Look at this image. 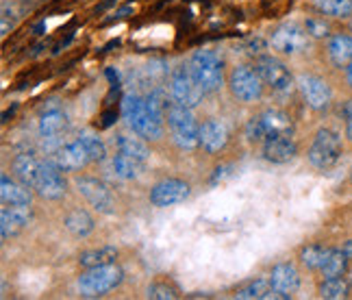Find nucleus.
<instances>
[{"mask_svg":"<svg viewBox=\"0 0 352 300\" xmlns=\"http://www.w3.org/2000/svg\"><path fill=\"white\" fill-rule=\"evenodd\" d=\"M344 118H346V138L352 142V100L344 105Z\"/></svg>","mask_w":352,"mask_h":300,"instance_id":"e433bc0d","label":"nucleus"},{"mask_svg":"<svg viewBox=\"0 0 352 300\" xmlns=\"http://www.w3.org/2000/svg\"><path fill=\"white\" fill-rule=\"evenodd\" d=\"M192 194V187L189 183L181 179H164L153 185L151 189V202L155 207H172V204H181Z\"/></svg>","mask_w":352,"mask_h":300,"instance_id":"4468645a","label":"nucleus"},{"mask_svg":"<svg viewBox=\"0 0 352 300\" xmlns=\"http://www.w3.org/2000/svg\"><path fill=\"white\" fill-rule=\"evenodd\" d=\"M122 118L126 120V125L135 135H140L142 140H159L164 135V118L159 111L148 105L146 98L138 94H126L122 98Z\"/></svg>","mask_w":352,"mask_h":300,"instance_id":"f257e3e1","label":"nucleus"},{"mask_svg":"<svg viewBox=\"0 0 352 300\" xmlns=\"http://www.w3.org/2000/svg\"><path fill=\"white\" fill-rule=\"evenodd\" d=\"M78 140L83 142V146L87 148V153L91 157V161H102L107 157V146L102 144L100 138H96V135L91 133H80Z\"/></svg>","mask_w":352,"mask_h":300,"instance_id":"473e14b6","label":"nucleus"},{"mask_svg":"<svg viewBox=\"0 0 352 300\" xmlns=\"http://www.w3.org/2000/svg\"><path fill=\"white\" fill-rule=\"evenodd\" d=\"M146 296L153 298V300H174V298H179L176 290L172 288V285H168V283H153V285H148Z\"/></svg>","mask_w":352,"mask_h":300,"instance_id":"f704fd0d","label":"nucleus"},{"mask_svg":"<svg viewBox=\"0 0 352 300\" xmlns=\"http://www.w3.org/2000/svg\"><path fill=\"white\" fill-rule=\"evenodd\" d=\"M116 146H118V153H124L133 159L142 161L144 166H148L151 161V148H148L140 138H131V135H118L116 138Z\"/></svg>","mask_w":352,"mask_h":300,"instance_id":"b1692460","label":"nucleus"},{"mask_svg":"<svg viewBox=\"0 0 352 300\" xmlns=\"http://www.w3.org/2000/svg\"><path fill=\"white\" fill-rule=\"evenodd\" d=\"M37 129L42 138H59V135L67 129V116L61 107H48L39 114Z\"/></svg>","mask_w":352,"mask_h":300,"instance_id":"aec40b11","label":"nucleus"},{"mask_svg":"<svg viewBox=\"0 0 352 300\" xmlns=\"http://www.w3.org/2000/svg\"><path fill=\"white\" fill-rule=\"evenodd\" d=\"M0 200L3 204H31V187H26L22 181H13L9 176L0 179Z\"/></svg>","mask_w":352,"mask_h":300,"instance_id":"412c9836","label":"nucleus"},{"mask_svg":"<svg viewBox=\"0 0 352 300\" xmlns=\"http://www.w3.org/2000/svg\"><path fill=\"white\" fill-rule=\"evenodd\" d=\"M263 78L252 65H237L228 76L231 94L241 103H256L263 96Z\"/></svg>","mask_w":352,"mask_h":300,"instance_id":"0eeeda50","label":"nucleus"},{"mask_svg":"<svg viewBox=\"0 0 352 300\" xmlns=\"http://www.w3.org/2000/svg\"><path fill=\"white\" fill-rule=\"evenodd\" d=\"M314 7L322 16H331V18L352 16V0H314Z\"/></svg>","mask_w":352,"mask_h":300,"instance_id":"7c9ffc66","label":"nucleus"},{"mask_svg":"<svg viewBox=\"0 0 352 300\" xmlns=\"http://www.w3.org/2000/svg\"><path fill=\"white\" fill-rule=\"evenodd\" d=\"M67 233L78 237V239H85L94 233V226H96V222H94V217L85 211V209H74L65 215L63 220Z\"/></svg>","mask_w":352,"mask_h":300,"instance_id":"4be33fe9","label":"nucleus"},{"mask_svg":"<svg viewBox=\"0 0 352 300\" xmlns=\"http://www.w3.org/2000/svg\"><path fill=\"white\" fill-rule=\"evenodd\" d=\"M270 285L283 300H287L300 288V275H298L294 264H278L270 275Z\"/></svg>","mask_w":352,"mask_h":300,"instance_id":"f3484780","label":"nucleus"},{"mask_svg":"<svg viewBox=\"0 0 352 300\" xmlns=\"http://www.w3.org/2000/svg\"><path fill=\"white\" fill-rule=\"evenodd\" d=\"M31 217V204H3V209H0V235H3V242L18 237L29 226Z\"/></svg>","mask_w":352,"mask_h":300,"instance_id":"ddd939ff","label":"nucleus"},{"mask_svg":"<svg viewBox=\"0 0 352 300\" xmlns=\"http://www.w3.org/2000/svg\"><path fill=\"white\" fill-rule=\"evenodd\" d=\"M267 135H274V133H292V120L280 111V109H265V111L259 114Z\"/></svg>","mask_w":352,"mask_h":300,"instance_id":"cd10ccee","label":"nucleus"},{"mask_svg":"<svg viewBox=\"0 0 352 300\" xmlns=\"http://www.w3.org/2000/svg\"><path fill=\"white\" fill-rule=\"evenodd\" d=\"M228 170H231V166H222V168H218V170H215L213 179H211V185H215V183H218V181H222L224 176L228 174Z\"/></svg>","mask_w":352,"mask_h":300,"instance_id":"4c0bfd02","label":"nucleus"},{"mask_svg":"<svg viewBox=\"0 0 352 300\" xmlns=\"http://www.w3.org/2000/svg\"><path fill=\"white\" fill-rule=\"evenodd\" d=\"M228 144V129L224 122L220 120H207L200 125V148L205 150V153L209 155H215L220 153V150H224Z\"/></svg>","mask_w":352,"mask_h":300,"instance_id":"a211bd4d","label":"nucleus"},{"mask_svg":"<svg viewBox=\"0 0 352 300\" xmlns=\"http://www.w3.org/2000/svg\"><path fill=\"white\" fill-rule=\"evenodd\" d=\"M65 189H67V183L63 179L61 170L52 161L46 159L42 166V172H39L35 192L46 200H61L65 196Z\"/></svg>","mask_w":352,"mask_h":300,"instance_id":"2eb2a0df","label":"nucleus"},{"mask_svg":"<svg viewBox=\"0 0 352 300\" xmlns=\"http://www.w3.org/2000/svg\"><path fill=\"white\" fill-rule=\"evenodd\" d=\"M348 264H350V259L346 257V253L342 248H331L327 261H324V266H322L320 272H322L324 279L344 277L346 272H348Z\"/></svg>","mask_w":352,"mask_h":300,"instance_id":"a878e982","label":"nucleus"},{"mask_svg":"<svg viewBox=\"0 0 352 300\" xmlns=\"http://www.w3.org/2000/svg\"><path fill=\"white\" fill-rule=\"evenodd\" d=\"M272 292V285H270V277H261V279H254L246 285H241L237 290L235 298L239 300H265L267 294Z\"/></svg>","mask_w":352,"mask_h":300,"instance_id":"c756f323","label":"nucleus"},{"mask_svg":"<svg viewBox=\"0 0 352 300\" xmlns=\"http://www.w3.org/2000/svg\"><path fill=\"white\" fill-rule=\"evenodd\" d=\"M116 257H118L116 246H102V248H94V250L80 253L78 264L83 268H96V266H104V264H113Z\"/></svg>","mask_w":352,"mask_h":300,"instance_id":"bb28decb","label":"nucleus"},{"mask_svg":"<svg viewBox=\"0 0 352 300\" xmlns=\"http://www.w3.org/2000/svg\"><path fill=\"white\" fill-rule=\"evenodd\" d=\"M205 89L198 85V81L194 78L189 65H179L174 67L170 74V98L174 105H181L187 109H194L200 105Z\"/></svg>","mask_w":352,"mask_h":300,"instance_id":"39448f33","label":"nucleus"},{"mask_svg":"<svg viewBox=\"0 0 352 300\" xmlns=\"http://www.w3.org/2000/svg\"><path fill=\"white\" fill-rule=\"evenodd\" d=\"M346 78H348V85L352 87V61L346 65Z\"/></svg>","mask_w":352,"mask_h":300,"instance_id":"a19ab883","label":"nucleus"},{"mask_svg":"<svg viewBox=\"0 0 352 300\" xmlns=\"http://www.w3.org/2000/svg\"><path fill=\"white\" fill-rule=\"evenodd\" d=\"M342 157V138L331 129H320L309 148V161L318 170H331Z\"/></svg>","mask_w":352,"mask_h":300,"instance_id":"423d86ee","label":"nucleus"},{"mask_svg":"<svg viewBox=\"0 0 352 300\" xmlns=\"http://www.w3.org/2000/svg\"><path fill=\"white\" fill-rule=\"evenodd\" d=\"M342 250L346 253V257H348L350 261H352V239H348V242L344 244V246H342Z\"/></svg>","mask_w":352,"mask_h":300,"instance_id":"ea45409f","label":"nucleus"},{"mask_svg":"<svg viewBox=\"0 0 352 300\" xmlns=\"http://www.w3.org/2000/svg\"><path fill=\"white\" fill-rule=\"evenodd\" d=\"M329 57L337 67H346L352 61V35H333L329 39Z\"/></svg>","mask_w":352,"mask_h":300,"instance_id":"5701e85b","label":"nucleus"},{"mask_svg":"<svg viewBox=\"0 0 352 300\" xmlns=\"http://www.w3.org/2000/svg\"><path fill=\"white\" fill-rule=\"evenodd\" d=\"M350 294V285L344 277H333V279H324L320 283V296L327 300H344Z\"/></svg>","mask_w":352,"mask_h":300,"instance_id":"2f4dec72","label":"nucleus"},{"mask_svg":"<svg viewBox=\"0 0 352 300\" xmlns=\"http://www.w3.org/2000/svg\"><path fill=\"white\" fill-rule=\"evenodd\" d=\"M76 189H78V194L83 196L98 213H111L113 211L116 200H113L109 185H107L104 181L94 179V176H78Z\"/></svg>","mask_w":352,"mask_h":300,"instance_id":"9d476101","label":"nucleus"},{"mask_svg":"<svg viewBox=\"0 0 352 300\" xmlns=\"http://www.w3.org/2000/svg\"><path fill=\"white\" fill-rule=\"evenodd\" d=\"M42 166H44L42 159H37L31 153H22V155H18L16 159H13L11 170H13V174H16L18 181H22L26 187L35 189L37 179H39V172H42Z\"/></svg>","mask_w":352,"mask_h":300,"instance_id":"6ab92c4d","label":"nucleus"},{"mask_svg":"<svg viewBox=\"0 0 352 300\" xmlns=\"http://www.w3.org/2000/svg\"><path fill=\"white\" fill-rule=\"evenodd\" d=\"M350 29H352V22H350Z\"/></svg>","mask_w":352,"mask_h":300,"instance_id":"37998d69","label":"nucleus"},{"mask_svg":"<svg viewBox=\"0 0 352 300\" xmlns=\"http://www.w3.org/2000/svg\"><path fill=\"white\" fill-rule=\"evenodd\" d=\"M166 120L172 133V142L181 150H196L200 146V127L192 114V109L172 103V107L166 114Z\"/></svg>","mask_w":352,"mask_h":300,"instance_id":"7ed1b4c3","label":"nucleus"},{"mask_svg":"<svg viewBox=\"0 0 352 300\" xmlns=\"http://www.w3.org/2000/svg\"><path fill=\"white\" fill-rule=\"evenodd\" d=\"M350 183H352V168H350Z\"/></svg>","mask_w":352,"mask_h":300,"instance_id":"79ce46f5","label":"nucleus"},{"mask_svg":"<svg viewBox=\"0 0 352 300\" xmlns=\"http://www.w3.org/2000/svg\"><path fill=\"white\" fill-rule=\"evenodd\" d=\"M189 70L205 94L218 92L224 83V63L213 50H196L189 59Z\"/></svg>","mask_w":352,"mask_h":300,"instance_id":"20e7f679","label":"nucleus"},{"mask_svg":"<svg viewBox=\"0 0 352 300\" xmlns=\"http://www.w3.org/2000/svg\"><path fill=\"white\" fill-rule=\"evenodd\" d=\"M305 29L311 37H316V39H324V37L331 35V26L324 18H309L305 22Z\"/></svg>","mask_w":352,"mask_h":300,"instance_id":"c9c22d12","label":"nucleus"},{"mask_svg":"<svg viewBox=\"0 0 352 300\" xmlns=\"http://www.w3.org/2000/svg\"><path fill=\"white\" fill-rule=\"evenodd\" d=\"M122 281H124V270L116 261L96 268H85L83 275L78 277V292L85 298H100L120 288Z\"/></svg>","mask_w":352,"mask_h":300,"instance_id":"f03ea898","label":"nucleus"},{"mask_svg":"<svg viewBox=\"0 0 352 300\" xmlns=\"http://www.w3.org/2000/svg\"><path fill=\"white\" fill-rule=\"evenodd\" d=\"M48 161H52L61 172H76L83 170L91 163V157L87 153V148L83 146L80 140H74L65 146H59L57 150H52Z\"/></svg>","mask_w":352,"mask_h":300,"instance_id":"9b49d317","label":"nucleus"},{"mask_svg":"<svg viewBox=\"0 0 352 300\" xmlns=\"http://www.w3.org/2000/svg\"><path fill=\"white\" fill-rule=\"evenodd\" d=\"M111 166L116 170V176H120V179H124V181H133V179H140L142 172H144V163L138 161V159H133L124 153H118L113 159H111Z\"/></svg>","mask_w":352,"mask_h":300,"instance_id":"393cba45","label":"nucleus"},{"mask_svg":"<svg viewBox=\"0 0 352 300\" xmlns=\"http://www.w3.org/2000/svg\"><path fill=\"white\" fill-rule=\"evenodd\" d=\"M331 248L327 246H322V244H309V246H305L300 250V264L307 268V270H322L324 261H327V257H329Z\"/></svg>","mask_w":352,"mask_h":300,"instance_id":"c85d7f7f","label":"nucleus"},{"mask_svg":"<svg viewBox=\"0 0 352 300\" xmlns=\"http://www.w3.org/2000/svg\"><path fill=\"white\" fill-rule=\"evenodd\" d=\"M116 116H118L116 111H109V114H104V118H102V120H104V122H102V127H109L111 122L116 120Z\"/></svg>","mask_w":352,"mask_h":300,"instance_id":"58836bf2","label":"nucleus"},{"mask_svg":"<svg viewBox=\"0 0 352 300\" xmlns=\"http://www.w3.org/2000/svg\"><path fill=\"white\" fill-rule=\"evenodd\" d=\"M254 67H256V72L261 74L263 83L270 85L274 92H278V94L292 92V87H294V76L289 72V67L283 63V61H278L276 57H270V54H261V57L256 59Z\"/></svg>","mask_w":352,"mask_h":300,"instance_id":"1a4fd4ad","label":"nucleus"},{"mask_svg":"<svg viewBox=\"0 0 352 300\" xmlns=\"http://www.w3.org/2000/svg\"><path fill=\"white\" fill-rule=\"evenodd\" d=\"M298 146L292 133H274L267 135L263 142V159L270 163H287L296 157Z\"/></svg>","mask_w":352,"mask_h":300,"instance_id":"dca6fc26","label":"nucleus"},{"mask_svg":"<svg viewBox=\"0 0 352 300\" xmlns=\"http://www.w3.org/2000/svg\"><path fill=\"white\" fill-rule=\"evenodd\" d=\"M243 133H246V140L250 144H263L265 138H267V131H265V125H263V120L261 116H254L248 120V125L246 129H243Z\"/></svg>","mask_w":352,"mask_h":300,"instance_id":"72a5a7b5","label":"nucleus"},{"mask_svg":"<svg viewBox=\"0 0 352 300\" xmlns=\"http://www.w3.org/2000/svg\"><path fill=\"white\" fill-rule=\"evenodd\" d=\"M309 39H311V35L307 33L305 26L296 24V22H285L274 29L270 44H272L274 50H278L283 54H300L309 48Z\"/></svg>","mask_w":352,"mask_h":300,"instance_id":"6e6552de","label":"nucleus"},{"mask_svg":"<svg viewBox=\"0 0 352 300\" xmlns=\"http://www.w3.org/2000/svg\"><path fill=\"white\" fill-rule=\"evenodd\" d=\"M298 87H300V94H302L307 107H311L314 111H324L333 100L331 85L316 74L298 76Z\"/></svg>","mask_w":352,"mask_h":300,"instance_id":"f8f14e48","label":"nucleus"}]
</instances>
